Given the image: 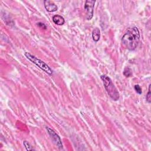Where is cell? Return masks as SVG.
Instances as JSON below:
<instances>
[{
    "mask_svg": "<svg viewBox=\"0 0 151 151\" xmlns=\"http://www.w3.org/2000/svg\"><path fill=\"white\" fill-rule=\"evenodd\" d=\"M24 56L28 60L31 62L33 63L36 64L38 68L44 71L45 73L48 74L49 76H52L53 73V70L51 69L48 64H47L44 62L37 58V57L32 55L29 52H26L24 53Z\"/></svg>",
    "mask_w": 151,
    "mask_h": 151,
    "instance_id": "3957f363",
    "label": "cell"
},
{
    "mask_svg": "<svg viewBox=\"0 0 151 151\" xmlns=\"http://www.w3.org/2000/svg\"><path fill=\"white\" fill-rule=\"evenodd\" d=\"M100 38V31L99 28L96 27L92 31V38L94 42H98Z\"/></svg>",
    "mask_w": 151,
    "mask_h": 151,
    "instance_id": "ba28073f",
    "label": "cell"
},
{
    "mask_svg": "<svg viewBox=\"0 0 151 151\" xmlns=\"http://www.w3.org/2000/svg\"><path fill=\"white\" fill-rule=\"evenodd\" d=\"M37 26H38L39 28H40V29H43V30H46V29H47L46 25H45V24L43 23V22H39L37 23Z\"/></svg>",
    "mask_w": 151,
    "mask_h": 151,
    "instance_id": "4fadbf2b",
    "label": "cell"
},
{
    "mask_svg": "<svg viewBox=\"0 0 151 151\" xmlns=\"http://www.w3.org/2000/svg\"><path fill=\"white\" fill-rule=\"evenodd\" d=\"M123 74L126 78H129V77L132 76V69L129 67H126L124 69Z\"/></svg>",
    "mask_w": 151,
    "mask_h": 151,
    "instance_id": "9c48e42d",
    "label": "cell"
},
{
    "mask_svg": "<svg viewBox=\"0 0 151 151\" xmlns=\"http://www.w3.org/2000/svg\"><path fill=\"white\" fill-rule=\"evenodd\" d=\"M150 86L151 85H149V89H148V92L146 94V102L148 103H150L151 102V93H150Z\"/></svg>",
    "mask_w": 151,
    "mask_h": 151,
    "instance_id": "8fae6325",
    "label": "cell"
},
{
    "mask_svg": "<svg viewBox=\"0 0 151 151\" xmlns=\"http://www.w3.org/2000/svg\"><path fill=\"white\" fill-rule=\"evenodd\" d=\"M23 144H24V145L25 148H26L27 150H35L33 148V146L30 145V143L29 142H27V141H24L23 142Z\"/></svg>",
    "mask_w": 151,
    "mask_h": 151,
    "instance_id": "30bf717a",
    "label": "cell"
},
{
    "mask_svg": "<svg viewBox=\"0 0 151 151\" xmlns=\"http://www.w3.org/2000/svg\"><path fill=\"white\" fill-rule=\"evenodd\" d=\"M139 40L140 33L136 27L129 28L121 39L123 46L129 51H134L137 48Z\"/></svg>",
    "mask_w": 151,
    "mask_h": 151,
    "instance_id": "6da1fadb",
    "label": "cell"
},
{
    "mask_svg": "<svg viewBox=\"0 0 151 151\" xmlns=\"http://www.w3.org/2000/svg\"><path fill=\"white\" fill-rule=\"evenodd\" d=\"M52 20L53 22L57 25V26H62L65 22V20L63 17L60 15H55L53 17Z\"/></svg>",
    "mask_w": 151,
    "mask_h": 151,
    "instance_id": "52a82bcc",
    "label": "cell"
},
{
    "mask_svg": "<svg viewBox=\"0 0 151 151\" xmlns=\"http://www.w3.org/2000/svg\"><path fill=\"white\" fill-rule=\"evenodd\" d=\"M100 78L103 82L104 87L109 96L114 101H117L120 98L119 93L112 82V79L105 74L102 75Z\"/></svg>",
    "mask_w": 151,
    "mask_h": 151,
    "instance_id": "7a4b0ae2",
    "label": "cell"
},
{
    "mask_svg": "<svg viewBox=\"0 0 151 151\" xmlns=\"http://www.w3.org/2000/svg\"><path fill=\"white\" fill-rule=\"evenodd\" d=\"M134 89H135L136 92L138 94H142V89H141V86H140L139 85H135Z\"/></svg>",
    "mask_w": 151,
    "mask_h": 151,
    "instance_id": "7c38bea8",
    "label": "cell"
},
{
    "mask_svg": "<svg viewBox=\"0 0 151 151\" xmlns=\"http://www.w3.org/2000/svg\"><path fill=\"white\" fill-rule=\"evenodd\" d=\"M48 135H50V138H51L53 142L57 146V148L60 150H63V146L62 142V140L60 137L53 131L52 129H51L49 127H46L45 128Z\"/></svg>",
    "mask_w": 151,
    "mask_h": 151,
    "instance_id": "5b68a950",
    "label": "cell"
},
{
    "mask_svg": "<svg viewBox=\"0 0 151 151\" xmlns=\"http://www.w3.org/2000/svg\"><path fill=\"white\" fill-rule=\"evenodd\" d=\"M95 1L93 0H87L84 6V9L86 11V18L87 20H91L93 17L94 8Z\"/></svg>",
    "mask_w": 151,
    "mask_h": 151,
    "instance_id": "277c9868",
    "label": "cell"
},
{
    "mask_svg": "<svg viewBox=\"0 0 151 151\" xmlns=\"http://www.w3.org/2000/svg\"><path fill=\"white\" fill-rule=\"evenodd\" d=\"M44 6L45 10L50 13H53L58 10V7L56 4L50 0H45L44 1Z\"/></svg>",
    "mask_w": 151,
    "mask_h": 151,
    "instance_id": "8992f818",
    "label": "cell"
}]
</instances>
